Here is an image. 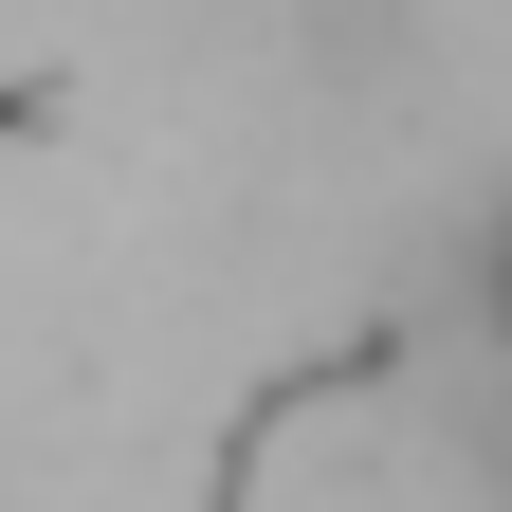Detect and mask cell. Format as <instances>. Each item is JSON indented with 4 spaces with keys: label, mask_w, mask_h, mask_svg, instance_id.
<instances>
[{
    "label": "cell",
    "mask_w": 512,
    "mask_h": 512,
    "mask_svg": "<svg viewBox=\"0 0 512 512\" xmlns=\"http://www.w3.org/2000/svg\"><path fill=\"white\" fill-rule=\"evenodd\" d=\"M476 311H494V348H512V202H494V238H476Z\"/></svg>",
    "instance_id": "6da1fadb"
}]
</instances>
